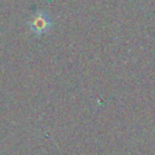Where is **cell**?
<instances>
[{"label":"cell","mask_w":155,"mask_h":155,"mask_svg":"<svg viewBox=\"0 0 155 155\" xmlns=\"http://www.w3.org/2000/svg\"><path fill=\"white\" fill-rule=\"evenodd\" d=\"M54 25L53 18L45 10H36L27 21V27L35 36H42L47 34Z\"/></svg>","instance_id":"obj_1"}]
</instances>
